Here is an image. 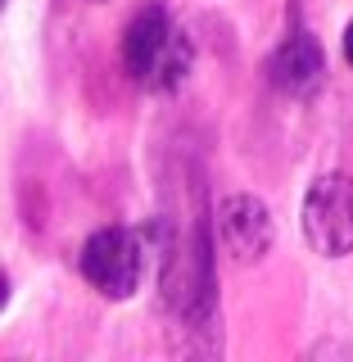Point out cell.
<instances>
[{
  "instance_id": "cell-2",
  "label": "cell",
  "mask_w": 353,
  "mask_h": 362,
  "mask_svg": "<svg viewBox=\"0 0 353 362\" xmlns=\"http://www.w3.org/2000/svg\"><path fill=\"white\" fill-rule=\"evenodd\" d=\"M145 240L132 226H100L82 240V254H77V272L96 294H105L109 303H127L136 299L145 281Z\"/></svg>"
},
{
  "instance_id": "cell-5",
  "label": "cell",
  "mask_w": 353,
  "mask_h": 362,
  "mask_svg": "<svg viewBox=\"0 0 353 362\" xmlns=\"http://www.w3.org/2000/svg\"><path fill=\"white\" fill-rule=\"evenodd\" d=\"M218 235H222V249L236 263L254 267V263H263L272 254V245H277V222H272V209L258 195L236 190V195H226L218 204Z\"/></svg>"
},
{
  "instance_id": "cell-8",
  "label": "cell",
  "mask_w": 353,
  "mask_h": 362,
  "mask_svg": "<svg viewBox=\"0 0 353 362\" xmlns=\"http://www.w3.org/2000/svg\"><path fill=\"white\" fill-rule=\"evenodd\" d=\"M96 5H105V0H96Z\"/></svg>"
},
{
  "instance_id": "cell-6",
  "label": "cell",
  "mask_w": 353,
  "mask_h": 362,
  "mask_svg": "<svg viewBox=\"0 0 353 362\" xmlns=\"http://www.w3.org/2000/svg\"><path fill=\"white\" fill-rule=\"evenodd\" d=\"M345 59H349V68H353V18H349V28H345Z\"/></svg>"
},
{
  "instance_id": "cell-1",
  "label": "cell",
  "mask_w": 353,
  "mask_h": 362,
  "mask_svg": "<svg viewBox=\"0 0 353 362\" xmlns=\"http://www.w3.org/2000/svg\"><path fill=\"white\" fill-rule=\"evenodd\" d=\"M122 68L150 95H177L195 68V41L163 0H145L122 28Z\"/></svg>"
},
{
  "instance_id": "cell-4",
  "label": "cell",
  "mask_w": 353,
  "mask_h": 362,
  "mask_svg": "<svg viewBox=\"0 0 353 362\" xmlns=\"http://www.w3.org/2000/svg\"><path fill=\"white\" fill-rule=\"evenodd\" d=\"M267 82L281 90V95L294 100H308L322 90L326 82V54L322 41L313 37V28L299 18V9H290V28L286 37L277 41V50L267 54Z\"/></svg>"
},
{
  "instance_id": "cell-3",
  "label": "cell",
  "mask_w": 353,
  "mask_h": 362,
  "mask_svg": "<svg viewBox=\"0 0 353 362\" xmlns=\"http://www.w3.org/2000/svg\"><path fill=\"white\" fill-rule=\"evenodd\" d=\"M299 231L322 258H349L353 254V177L349 173H322L308 181L299 204Z\"/></svg>"
},
{
  "instance_id": "cell-7",
  "label": "cell",
  "mask_w": 353,
  "mask_h": 362,
  "mask_svg": "<svg viewBox=\"0 0 353 362\" xmlns=\"http://www.w3.org/2000/svg\"><path fill=\"white\" fill-rule=\"evenodd\" d=\"M0 5H9V0H0Z\"/></svg>"
}]
</instances>
